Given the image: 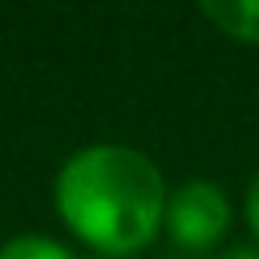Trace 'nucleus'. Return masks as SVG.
Returning a JSON list of instances; mask_svg holds the SVG:
<instances>
[{
    "mask_svg": "<svg viewBox=\"0 0 259 259\" xmlns=\"http://www.w3.org/2000/svg\"><path fill=\"white\" fill-rule=\"evenodd\" d=\"M0 259H77V255L49 235H16L0 247Z\"/></svg>",
    "mask_w": 259,
    "mask_h": 259,
    "instance_id": "nucleus-4",
    "label": "nucleus"
},
{
    "mask_svg": "<svg viewBox=\"0 0 259 259\" xmlns=\"http://www.w3.org/2000/svg\"><path fill=\"white\" fill-rule=\"evenodd\" d=\"M202 16L231 40L259 45V0H206Z\"/></svg>",
    "mask_w": 259,
    "mask_h": 259,
    "instance_id": "nucleus-3",
    "label": "nucleus"
},
{
    "mask_svg": "<svg viewBox=\"0 0 259 259\" xmlns=\"http://www.w3.org/2000/svg\"><path fill=\"white\" fill-rule=\"evenodd\" d=\"M162 227L178 251H210L231 227V202L219 182L186 178L182 186L170 190Z\"/></svg>",
    "mask_w": 259,
    "mask_h": 259,
    "instance_id": "nucleus-2",
    "label": "nucleus"
},
{
    "mask_svg": "<svg viewBox=\"0 0 259 259\" xmlns=\"http://www.w3.org/2000/svg\"><path fill=\"white\" fill-rule=\"evenodd\" d=\"M166 178L158 162L121 142H97L69 154L53 178L61 223L101 255L150 247L166 219Z\"/></svg>",
    "mask_w": 259,
    "mask_h": 259,
    "instance_id": "nucleus-1",
    "label": "nucleus"
},
{
    "mask_svg": "<svg viewBox=\"0 0 259 259\" xmlns=\"http://www.w3.org/2000/svg\"><path fill=\"white\" fill-rule=\"evenodd\" d=\"M219 259H259V243H235V247H227Z\"/></svg>",
    "mask_w": 259,
    "mask_h": 259,
    "instance_id": "nucleus-6",
    "label": "nucleus"
},
{
    "mask_svg": "<svg viewBox=\"0 0 259 259\" xmlns=\"http://www.w3.org/2000/svg\"><path fill=\"white\" fill-rule=\"evenodd\" d=\"M243 214H247L251 239L259 243V174H255V178H251V186H247V198H243Z\"/></svg>",
    "mask_w": 259,
    "mask_h": 259,
    "instance_id": "nucleus-5",
    "label": "nucleus"
}]
</instances>
